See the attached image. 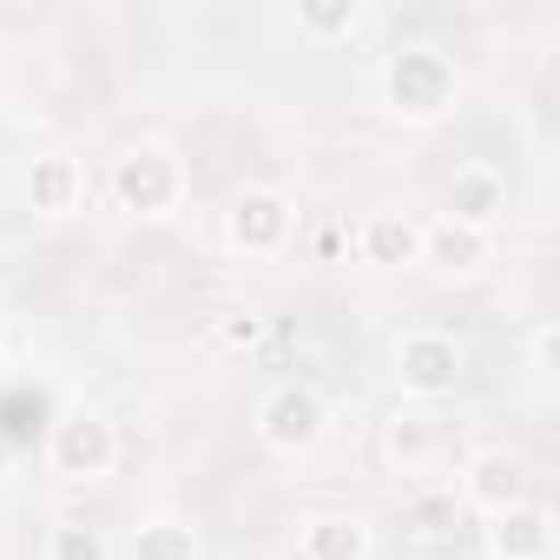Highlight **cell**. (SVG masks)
I'll use <instances>...</instances> for the list:
<instances>
[{
	"label": "cell",
	"instance_id": "obj_1",
	"mask_svg": "<svg viewBox=\"0 0 560 560\" xmlns=\"http://www.w3.org/2000/svg\"><path fill=\"white\" fill-rule=\"evenodd\" d=\"M376 86H383V106H389L396 119L435 126V119H448L455 100H462V67H455L435 40H402V47L383 54Z\"/></svg>",
	"mask_w": 560,
	"mask_h": 560
},
{
	"label": "cell",
	"instance_id": "obj_2",
	"mask_svg": "<svg viewBox=\"0 0 560 560\" xmlns=\"http://www.w3.org/2000/svg\"><path fill=\"white\" fill-rule=\"evenodd\" d=\"M113 198L126 211H139V218H172L185 205V165H178V152L159 145V139L126 145L113 159Z\"/></svg>",
	"mask_w": 560,
	"mask_h": 560
},
{
	"label": "cell",
	"instance_id": "obj_3",
	"mask_svg": "<svg viewBox=\"0 0 560 560\" xmlns=\"http://www.w3.org/2000/svg\"><path fill=\"white\" fill-rule=\"evenodd\" d=\"M324 435H330V409L311 383H277L257 402V442L270 455H311Z\"/></svg>",
	"mask_w": 560,
	"mask_h": 560
},
{
	"label": "cell",
	"instance_id": "obj_4",
	"mask_svg": "<svg viewBox=\"0 0 560 560\" xmlns=\"http://www.w3.org/2000/svg\"><path fill=\"white\" fill-rule=\"evenodd\" d=\"M291 231H298V205L277 185H244L224 205V244L244 250V257H277L291 244Z\"/></svg>",
	"mask_w": 560,
	"mask_h": 560
},
{
	"label": "cell",
	"instance_id": "obj_5",
	"mask_svg": "<svg viewBox=\"0 0 560 560\" xmlns=\"http://www.w3.org/2000/svg\"><path fill=\"white\" fill-rule=\"evenodd\" d=\"M47 462H54L60 481H106L113 462H119V429H113L100 409H73V416L54 422Z\"/></svg>",
	"mask_w": 560,
	"mask_h": 560
},
{
	"label": "cell",
	"instance_id": "obj_6",
	"mask_svg": "<svg viewBox=\"0 0 560 560\" xmlns=\"http://www.w3.org/2000/svg\"><path fill=\"white\" fill-rule=\"evenodd\" d=\"M389 363H396V383L409 396H455L462 370H468V350L448 330H402L396 350H389Z\"/></svg>",
	"mask_w": 560,
	"mask_h": 560
},
{
	"label": "cell",
	"instance_id": "obj_7",
	"mask_svg": "<svg viewBox=\"0 0 560 560\" xmlns=\"http://www.w3.org/2000/svg\"><path fill=\"white\" fill-rule=\"evenodd\" d=\"M468 508H481L488 521L494 514H508V508H527V462L521 455H508V448H488V455H475L468 468H462V488H455Z\"/></svg>",
	"mask_w": 560,
	"mask_h": 560
},
{
	"label": "cell",
	"instance_id": "obj_8",
	"mask_svg": "<svg viewBox=\"0 0 560 560\" xmlns=\"http://www.w3.org/2000/svg\"><path fill=\"white\" fill-rule=\"evenodd\" d=\"M27 205L40 218H73L86 205V165L73 152H34L27 159Z\"/></svg>",
	"mask_w": 560,
	"mask_h": 560
},
{
	"label": "cell",
	"instance_id": "obj_9",
	"mask_svg": "<svg viewBox=\"0 0 560 560\" xmlns=\"http://www.w3.org/2000/svg\"><path fill=\"white\" fill-rule=\"evenodd\" d=\"M501 211H508V178H501L494 165H481V159L455 165V178H448V211H442V218H455V224H468V231H488Z\"/></svg>",
	"mask_w": 560,
	"mask_h": 560
},
{
	"label": "cell",
	"instance_id": "obj_10",
	"mask_svg": "<svg viewBox=\"0 0 560 560\" xmlns=\"http://www.w3.org/2000/svg\"><path fill=\"white\" fill-rule=\"evenodd\" d=\"M488 257H494V237L488 231H468L455 218L422 224V264L435 277H475V270H488Z\"/></svg>",
	"mask_w": 560,
	"mask_h": 560
},
{
	"label": "cell",
	"instance_id": "obj_11",
	"mask_svg": "<svg viewBox=\"0 0 560 560\" xmlns=\"http://www.w3.org/2000/svg\"><path fill=\"white\" fill-rule=\"evenodd\" d=\"M488 540V560H553V514L547 508H508L481 527Z\"/></svg>",
	"mask_w": 560,
	"mask_h": 560
},
{
	"label": "cell",
	"instance_id": "obj_12",
	"mask_svg": "<svg viewBox=\"0 0 560 560\" xmlns=\"http://www.w3.org/2000/svg\"><path fill=\"white\" fill-rule=\"evenodd\" d=\"M357 250L376 270H409V264H422V224L409 211H370L357 224Z\"/></svg>",
	"mask_w": 560,
	"mask_h": 560
},
{
	"label": "cell",
	"instance_id": "obj_13",
	"mask_svg": "<svg viewBox=\"0 0 560 560\" xmlns=\"http://www.w3.org/2000/svg\"><path fill=\"white\" fill-rule=\"evenodd\" d=\"M298 560H370L363 514H304L298 521Z\"/></svg>",
	"mask_w": 560,
	"mask_h": 560
},
{
	"label": "cell",
	"instance_id": "obj_14",
	"mask_svg": "<svg viewBox=\"0 0 560 560\" xmlns=\"http://www.w3.org/2000/svg\"><path fill=\"white\" fill-rule=\"evenodd\" d=\"M435 416L429 409H416V402H402L389 422H383V462L389 468H402V475H422L429 462H435Z\"/></svg>",
	"mask_w": 560,
	"mask_h": 560
},
{
	"label": "cell",
	"instance_id": "obj_15",
	"mask_svg": "<svg viewBox=\"0 0 560 560\" xmlns=\"http://www.w3.org/2000/svg\"><path fill=\"white\" fill-rule=\"evenodd\" d=\"M462 521H468V501H462L455 488H422V494L402 501V527H409L416 540H448Z\"/></svg>",
	"mask_w": 560,
	"mask_h": 560
},
{
	"label": "cell",
	"instance_id": "obj_16",
	"mask_svg": "<svg viewBox=\"0 0 560 560\" xmlns=\"http://www.w3.org/2000/svg\"><path fill=\"white\" fill-rule=\"evenodd\" d=\"M126 560H205V547H198V534H191L185 521L159 514V521H139V527H132Z\"/></svg>",
	"mask_w": 560,
	"mask_h": 560
},
{
	"label": "cell",
	"instance_id": "obj_17",
	"mask_svg": "<svg viewBox=\"0 0 560 560\" xmlns=\"http://www.w3.org/2000/svg\"><path fill=\"white\" fill-rule=\"evenodd\" d=\"M47 560H113V540H106V527H93L80 514H60L47 527Z\"/></svg>",
	"mask_w": 560,
	"mask_h": 560
},
{
	"label": "cell",
	"instance_id": "obj_18",
	"mask_svg": "<svg viewBox=\"0 0 560 560\" xmlns=\"http://www.w3.org/2000/svg\"><path fill=\"white\" fill-rule=\"evenodd\" d=\"M298 27H304L311 40H343V34L363 27V0H304V8H298Z\"/></svg>",
	"mask_w": 560,
	"mask_h": 560
},
{
	"label": "cell",
	"instance_id": "obj_19",
	"mask_svg": "<svg viewBox=\"0 0 560 560\" xmlns=\"http://www.w3.org/2000/svg\"><path fill=\"white\" fill-rule=\"evenodd\" d=\"M218 343L224 350H257L264 343V317L257 311H224L218 317Z\"/></svg>",
	"mask_w": 560,
	"mask_h": 560
},
{
	"label": "cell",
	"instance_id": "obj_20",
	"mask_svg": "<svg viewBox=\"0 0 560 560\" xmlns=\"http://www.w3.org/2000/svg\"><path fill=\"white\" fill-rule=\"evenodd\" d=\"M553 343H560L553 324H540V330H534V370H553Z\"/></svg>",
	"mask_w": 560,
	"mask_h": 560
},
{
	"label": "cell",
	"instance_id": "obj_21",
	"mask_svg": "<svg viewBox=\"0 0 560 560\" xmlns=\"http://www.w3.org/2000/svg\"><path fill=\"white\" fill-rule=\"evenodd\" d=\"M0 350H8V330H0Z\"/></svg>",
	"mask_w": 560,
	"mask_h": 560
}]
</instances>
